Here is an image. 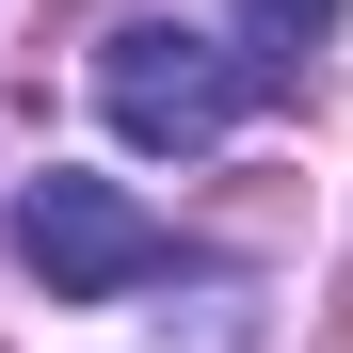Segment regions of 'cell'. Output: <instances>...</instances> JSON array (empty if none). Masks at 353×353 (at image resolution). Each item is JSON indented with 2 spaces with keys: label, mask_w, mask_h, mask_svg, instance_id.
<instances>
[{
  "label": "cell",
  "mask_w": 353,
  "mask_h": 353,
  "mask_svg": "<svg viewBox=\"0 0 353 353\" xmlns=\"http://www.w3.org/2000/svg\"><path fill=\"white\" fill-rule=\"evenodd\" d=\"M273 81L241 65L225 32H176V17H112V48H97V112L129 145H161V161H193V145H225L257 112Z\"/></svg>",
  "instance_id": "cell-1"
},
{
  "label": "cell",
  "mask_w": 353,
  "mask_h": 353,
  "mask_svg": "<svg viewBox=\"0 0 353 353\" xmlns=\"http://www.w3.org/2000/svg\"><path fill=\"white\" fill-rule=\"evenodd\" d=\"M17 257L48 273V305H97V289H145V273H176V225H145L112 176H65V161H48L32 193H17Z\"/></svg>",
  "instance_id": "cell-2"
},
{
  "label": "cell",
  "mask_w": 353,
  "mask_h": 353,
  "mask_svg": "<svg viewBox=\"0 0 353 353\" xmlns=\"http://www.w3.org/2000/svg\"><path fill=\"white\" fill-rule=\"evenodd\" d=\"M321 32H337V0H241V65H257V81H305Z\"/></svg>",
  "instance_id": "cell-3"
}]
</instances>
